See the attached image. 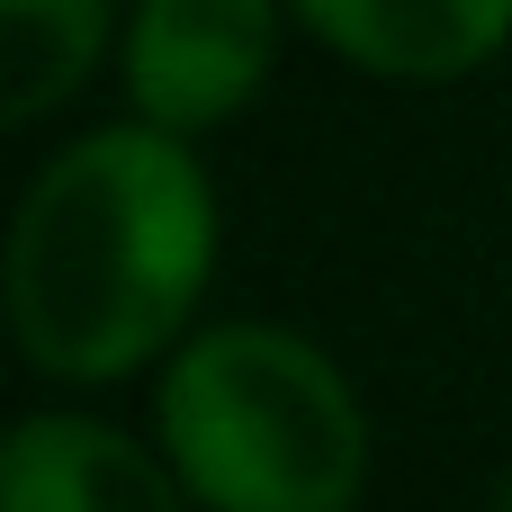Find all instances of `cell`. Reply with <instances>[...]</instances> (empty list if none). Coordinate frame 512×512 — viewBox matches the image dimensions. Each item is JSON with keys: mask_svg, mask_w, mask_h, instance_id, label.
<instances>
[{"mask_svg": "<svg viewBox=\"0 0 512 512\" xmlns=\"http://www.w3.org/2000/svg\"><path fill=\"white\" fill-rule=\"evenodd\" d=\"M216 180L189 135L117 117L72 135L9 225V333L63 387L135 378L180 351L216 279Z\"/></svg>", "mask_w": 512, "mask_h": 512, "instance_id": "1", "label": "cell"}, {"mask_svg": "<svg viewBox=\"0 0 512 512\" xmlns=\"http://www.w3.org/2000/svg\"><path fill=\"white\" fill-rule=\"evenodd\" d=\"M153 423L198 512H351L369 486L360 387L288 324H198Z\"/></svg>", "mask_w": 512, "mask_h": 512, "instance_id": "2", "label": "cell"}, {"mask_svg": "<svg viewBox=\"0 0 512 512\" xmlns=\"http://www.w3.org/2000/svg\"><path fill=\"white\" fill-rule=\"evenodd\" d=\"M288 18H297L288 0H135L117 27L126 108L189 144L234 126L270 90Z\"/></svg>", "mask_w": 512, "mask_h": 512, "instance_id": "3", "label": "cell"}, {"mask_svg": "<svg viewBox=\"0 0 512 512\" xmlns=\"http://www.w3.org/2000/svg\"><path fill=\"white\" fill-rule=\"evenodd\" d=\"M180 468L117 423L90 414H27L0 450V512H189Z\"/></svg>", "mask_w": 512, "mask_h": 512, "instance_id": "4", "label": "cell"}, {"mask_svg": "<svg viewBox=\"0 0 512 512\" xmlns=\"http://www.w3.org/2000/svg\"><path fill=\"white\" fill-rule=\"evenodd\" d=\"M297 27L369 81H468L512 45V0H288Z\"/></svg>", "mask_w": 512, "mask_h": 512, "instance_id": "5", "label": "cell"}, {"mask_svg": "<svg viewBox=\"0 0 512 512\" xmlns=\"http://www.w3.org/2000/svg\"><path fill=\"white\" fill-rule=\"evenodd\" d=\"M117 0H0V117H54L117 45Z\"/></svg>", "mask_w": 512, "mask_h": 512, "instance_id": "6", "label": "cell"}]
</instances>
